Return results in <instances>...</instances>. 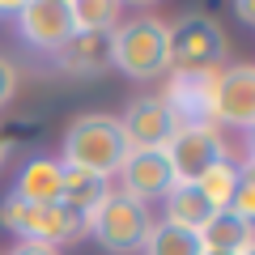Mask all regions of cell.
Returning <instances> with one entry per match:
<instances>
[{"label":"cell","instance_id":"6da1fadb","mask_svg":"<svg viewBox=\"0 0 255 255\" xmlns=\"http://www.w3.org/2000/svg\"><path fill=\"white\" fill-rule=\"evenodd\" d=\"M128 157V140L119 132L115 115H77L64 132V166H77V170H90L98 179L119 174Z\"/></svg>","mask_w":255,"mask_h":255},{"label":"cell","instance_id":"7a4b0ae2","mask_svg":"<svg viewBox=\"0 0 255 255\" xmlns=\"http://www.w3.org/2000/svg\"><path fill=\"white\" fill-rule=\"evenodd\" d=\"M0 226L13 230L21 243H38V247H51V251H60L68 243H81L90 234L85 217L73 213L68 204H60V200L55 204H26L13 191L0 200Z\"/></svg>","mask_w":255,"mask_h":255},{"label":"cell","instance_id":"3957f363","mask_svg":"<svg viewBox=\"0 0 255 255\" xmlns=\"http://www.w3.org/2000/svg\"><path fill=\"white\" fill-rule=\"evenodd\" d=\"M111 68H119L132 81H153L170 68V43H166V21L136 17L111 30Z\"/></svg>","mask_w":255,"mask_h":255},{"label":"cell","instance_id":"277c9868","mask_svg":"<svg viewBox=\"0 0 255 255\" xmlns=\"http://www.w3.org/2000/svg\"><path fill=\"white\" fill-rule=\"evenodd\" d=\"M90 226V238L111 255H136L149 238V226H153V213L140 200L124 196V191H107V200L85 217Z\"/></svg>","mask_w":255,"mask_h":255},{"label":"cell","instance_id":"5b68a950","mask_svg":"<svg viewBox=\"0 0 255 255\" xmlns=\"http://www.w3.org/2000/svg\"><path fill=\"white\" fill-rule=\"evenodd\" d=\"M162 157L170 166L174 183H200V174L213 170L217 162H226L230 149H226L217 128H174V136L166 140Z\"/></svg>","mask_w":255,"mask_h":255},{"label":"cell","instance_id":"8992f818","mask_svg":"<svg viewBox=\"0 0 255 255\" xmlns=\"http://www.w3.org/2000/svg\"><path fill=\"white\" fill-rule=\"evenodd\" d=\"M213 68H179L162 94V107L179 128H213V90H217Z\"/></svg>","mask_w":255,"mask_h":255},{"label":"cell","instance_id":"52a82bcc","mask_svg":"<svg viewBox=\"0 0 255 255\" xmlns=\"http://www.w3.org/2000/svg\"><path fill=\"white\" fill-rule=\"evenodd\" d=\"M166 43H170V64L179 68H213V60L226 51L221 26L204 13H191L179 26H166Z\"/></svg>","mask_w":255,"mask_h":255},{"label":"cell","instance_id":"ba28073f","mask_svg":"<svg viewBox=\"0 0 255 255\" xmlns=\"http://www.w3.org/2000/svg\"><path fill=\"white\" fill-rule=\"evenodd\" d=\"M17 34L26 38L34 51L55 55L77 34L73 17H68V0H26L17 9Z\"/></svg>","mask_w":255,"mask_h":255},{"label":"cell","instance_id":"9c48e42d","mask_svg":"<svg viewBox=\"0 0 255 255\" xmlns=\"http://www.w3.org/2000/svg\"><path fill=\"white\" fill-rule=\"evenodd\" d=\"M213 124H230V128H251L255 124V68L251 64H234L230 73L217 77Z\"/></svg>","mask_w":255,"mask_h":255},{"label":"cell","instance_id":"30bf717a","mask_svg":"<svg viewBox=\"0 0 255 255\" xmlns=\"http://www.w3.org/2000/svg\"><path fill=\"white\" fill-rule=\"evenodd\" d=\"M174 119L162 107V98H136L119 119V132H124L128 149H166V140L174 136Z\"/></svg>","mask_w":255,"mask_h":255},{"label":"cell","instance_id":"8fae6325","mask_svg":"<svg viewBox=\"0 0 255 255\" xmlns=\"http://www.w3.org/2000/svg\"><path fill=\"white\" fill-rule=\"evenodd\" d=\"M119 183H124V196H132L140 204L153 200V196H166L174 187L162 149H128L124 166H119Z\"/></svg>","mask_w":255,"mask_h":255},{"label":"cell","instance_id":"7c38bea8","mask_svg":"<svg viewBox=\"0 0 255 255\" xmlns=\"http://www.w3.org/2000/svg\"><path fill=\"white\" fill-rule=\"evenodd\" d=\"M55 68L68 77H98L111 68V30H77L55 51Z\"/></svg>","mask_w":255,"mask_h":255},{"label":"cell","instance_id":"4fadbf2b","mask_svg":"<svg viewBox=\"0 0 255 255\" xmlns=\"http://www.w3.org/2000/svg\"><path fill=\"white\" fill-rule=\"evenodd\" d=\"M60 179H64V166L55 157H30L17 174L13 196L26 204H55L60 200Z\"/></svg>","mask_w":255,"mask_h":255},{"label":"cell","instance_id":"5bb4252c","mask_svg":"<svg viewBox=\"0 0 255 255\" xmlns=\"http://www.w3.org/2000/svg\"><path fill=\"white\" fill-rule=\"evenodd\" d=\"M162 200H166V217H162V221H170V226H179V230H191V234H200V230L213 221V213H217V209L200 196L196 183H174Z\"/></svg>","mask_w":255,"mask_h":255},{"label":"cell","instance_id":"9a60e30c","mask_svg":"<svg viewBox=\"0 0 255 255\" xmlns=\"http://www.w3.org/2000/svg\"><path fill=\"white\" fill-rule=\"evenodd\" d=\"M200 247L204 251H221V255H238V251H251L255 238H251V221L234 217V213H213V221L200 230Z\"/></svg>","mask_w":255,"mask_h":255},{"label":"cell","instance_id":"2e32d148","mask_svg":"<svg viewBox=\"0 0 255 255\" xmlns=\"http://www.w3.org/2000/svg\"><path fill=\"white\" fill-rule=\"evenodd\" d=\"M64 166V162H60ZM107 179H98V174L90 170H77V166H64V179H60V204H68L73 213H81V217H90L94 209H98L102 200H107Z\"/></svg>","mask_w":255,"mask_h":255},{"label":"cell","instance_id":"e0dca14e","mask_svg":"<svg viewBox=\"0 0 255 255\" xmlns=\"http://www.w3.org/2000/svg\"><path fill=\"white\" fill-rule=\"evenodd\" d=\"M140 251L145 255H200L204 247H200V238L191 234V230H179V226H170V221H153Z\"/></svg>","mask_w":255,"mask_h":255},{"label":"cell","instance_id":"ac0fdd59","mask_svg":"<svg viewBox=\"0 0 255 255\" xmlns=\"http://www.w3.org/2000/svg\"><path fill=\"white\" fill-rule=\"evenodd\" d=\"M238 174H243V162L234 166V162L226 157V162H217L213 170H204L196 187H200V196L221 213V209H230V196H234V187H238Z\"/></svg>","mask_w":255,"mask_h":255},{"label":"cell","instance_id":"d6986e66","mask_svg":"<svg viewBox=\"0 0 255 255\" xmlns=\"http://www.w3.org/2000/svg\"><path fill=\"white\" fill-rule=\"evenodd\" d=\"M73 30H115L119 26V4L115 0H68Z\"/></svg>","mask_w":255,"mask_h":255},{"label":"cell","instance_id":"ffe728a7","mask_svg":"<svg viewBox=\"0 0 255 255\" xmlns=\"http://www.w3.org/2000/svg\"><path fill=\"white\" fill-rule=\"evenodd\" d=\"M226 213H234V217H243V221H255V166H251V157L243 162V174H238V187H234V196H230Z\"/></svg>","mask_w":255,"mask_h":255},{"label":"cell","instance_id":"44dd1931","mask_svg":"<svg viewBox=\"0 0 255 255\" xmlns=\"http://www.w3.org/2000/svg\"><path fill=\"white\" fill-rule=\"evenodd\" d=\"M13 94H17V68L0 55V111L13 102Z\"/></svg>","mask_w":255,"mask_h":255},{"label":"cell","instance_id":"7402d4cb","mask_svg":"<svg viewBox=\"0 0 255 255\" xmlns=\"http://www.w3.org/2000/svg\"><path fill=\"white\" fill-rule=\"evenodd\" d=\"M9 255H60V251H51V247H38V243H17Z\"/></svg>","mask_w":255,"mask_h":255},{"label":"cell","instance_id":"603a6c76","mask_svg":"<svg viewBox=\"0 0 255 255\" xmlns=\"http://www.w3.org/2000/svg\"><path fill=\"white\" fill-rule=\"evenodd\" d=\"M238 17H243L247 26H255V4H251V0H243V4H238Z\"/></svg>","mask_w":255,"mask_h":255},{"label":"cell","instance_id":"cb8c5ba5","mask_svg":"<svg viewBox=\"0 0 255 255\" xmlns=\"http://www.w3.org/2000/svg\"><path fill=\"white\" fill-rule=\"evenodd\" d=\"M4 157H9V136L0 132V166H4Z\"/></svg>","mask_w":255,"mask_h":255},{"label":"cell","instance_id":"d4e9b609","mask_svg":"<svg viewBox=\"0 0 255 255\" xmlns=\"http://www.w3.org/2000/svg\"><path fill=\"white\" fill-rule=\"evenodd\" d=\"M17 9L21 4H0V17H17Z\"/></svg>","mask_w":255,"mask_h":255},{"label":"cell","instance_id":"484cf974","mask_svg":"<svg viewBox=\"0 0 255 255\" xmlns=\"http://www.w3.org/2000/svg\"><path fill=\"white\" fill-rule=\"evenodd\" d=\"M200 255H221V251H200ZM238 255H243V251H238Z\"/></svg>","mask_w":255,"mask_h":255}]
</instances>
